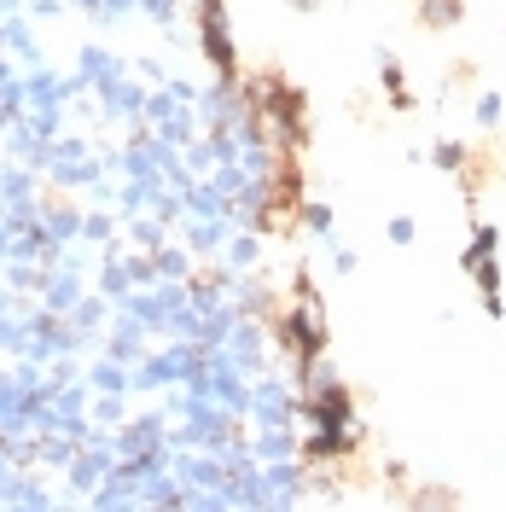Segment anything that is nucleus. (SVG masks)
Here are the masks:
<instances>
[{"label": "nucleus", "instance_id": "nucleus-1", "mask_svg": "<svg viewBox=\"0 0 506 512\" xmlns=\"http://www.w3.org/2000/svg\"><path fill=\"white\" fill-rule=\"evenodd\" d=\"M466 18V0H419V24L425 30H454Z\"/></svg>", "mask_w": 506, "mask_h": 512}, {"label": "nucleus", "instance_id": "nucleus-2", "mask_svg": "<svg viewBox=\"0 0 506 512\" xmlns=\"http://www.w3.org/2000/svg\"><path fill=\"white\" fill-rule=\"evenodd\" d=\"M384 88H390V105H396V111H413V94H408V82H402L396 64H384Z\"/></svg>", "mask_w": 506, "mask_h": 512}, {"label": "nucleus", "instance_id": "nucleus-3", "mask_svg": "<svg viewBox=\"0 0 506 512\" xmlns=\"http://www.w3.org/2000/svg\"><path fill=\"white\" fill-rule=\"evenodd\" d=\"M291 6H297V12H315L320 0H291Z\"/></svg>", "mask_w": 506, "mask_h": 512}]
</instances>
